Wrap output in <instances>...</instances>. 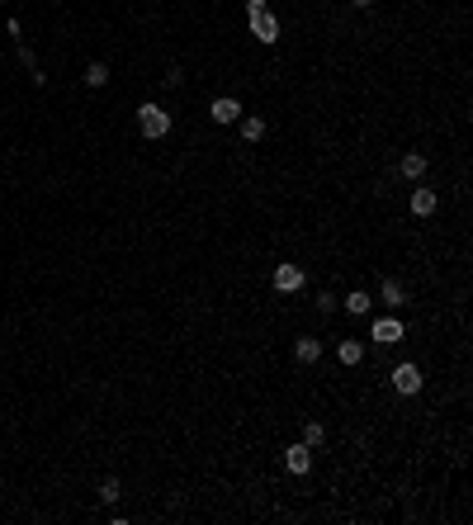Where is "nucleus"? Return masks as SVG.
I'll use <instances>...</instances> for the list:
<instances>
[{
    "mask_svg": "<svg viewBox=\"0 0 473 525\" xmlns=\"http://www.w3.org/2000/svg\"><path fill=\"white\" fill-rule=\"evenodd\" d=\"M284 469H289V473H308V469H313V449H308V445H289V449H284Z\"/></svg>",
    "mask_w": 473,
    "mask_h": 525,
    "instance_id": "nucleus-6",
    "label": "nucleus"
},
{
    "mask_svg": "<svg viewBox=\"0 0 473 525\" xmlns=\"http://www.w3.org/2000/svg\"><path fill=\"white\" fill-rule=\"evenodd\" d=\"M138 128H142V138H152V143H157V138L171 133V114L161 109V104H142V109H138Z\"/></svg>",
    "mask_w": 473,
    "mask_h": 525,
    "instance_id": "nucleus-2",
    "label": "nucleus"
},
{
    "mask_svg": "<svg viewBox=\"0 0 473 525\" xmlns=\"http://www.w3.org/2000/svg\"><path fill=\"white\" fill-rule=\"evenodd\" d=\"M241 138H246V143H261V138H265V119H241Z\"/></svg>",
    "mask_w": 473,
    "mask_h": 525,
    "instance_id": "nucleus-12",
    "label": "nucleus"
},
{
    "mask_svg": "<svg viewBox=\"0 0 473 525\" xmlns=\"http://www.w3.org/2000/svg\"><path fill=\"white\" fill-rule=\"evenodd\" d=\"M393 388L402 393V398L421 393V369H417V365H397V369H393Z\"/></svg>",
    "mask_w": 473,
    "mask_h": 525,
    "instance_id": "nucleus-3",
    "label": "nucleus"
},
{
    "mask_svg": "<svg viewBox=\"0 0 473 525\" xmlns=\"http://www.w3.org/2000/svg\"><path fill=\"white\" fill-rule=\"evenodd\" d=\"M402 332H407V327H402L397 318H378V322H374V332H369V336H374L378 346H393V341H402Z\"/></svg>",
    "mask_w": 473,
    "mask_h": 525,
    "instance_id": "nucleus-4",
    "label": "nucleus"
},
{
    "mask_svg": "<svg viewBox=\"0 0 473 525\" xmlns=\"http://www.w3.org/2000/svg\"><path fill=\"white\" fill-rule=\"evenodd\" d=\"M336 355H341V365H360V360H364V346H360V341H341V350H336Z\"/></svg>",
    "mask_w": 473,
    "mask_h": 525,
    "instance_id": "nucleus-13",
    "label": "nucleus"
},
{
    "mask_svg": "<svg viewBox=\"0 0 473 525\" xmlns=\"http://www.w3.org/2000/svg\"><path fill=\"white\" fill-rule=\"evenodd\" d=\"M355 5H360V10H369V5H374V0H355Z\"/></svg>",
    "mask_w": 473,
    "mask_h": 525,
    "instance_id": "nucleus-18",
    "label": "nucleus"
},
{
    "mask_svg": "<svg viewBox=\"0 0 473 525\" xmlns=\"http://www.w3.org/2000/svg\"><path fill=\"white\" fill-rule=\"evenodd\" d=\"M322 440H327V430L317 426V421H308V430H303V445H308V449H317Z\"/></svg>",
    "mask_w": 473,
    "mask_h": 525,
    "instance_id": "nucleus-16",
    "label": "nucleus"
},
{
    "mask_svg": "<svg viewBox=\"0 0 473 525\" xmlns=\"http://www.w3.org/2000/svg\"><path fill=\"white\" fill-rule=\"evenodd\" d=\"M104 80H109V66H104V62H90V66H85V85H90V90H100Z\"/></svg>",
    "mask_w": 473,
    "mask_h": 525,
    "instance_id": "nucleus-14",
    "label": "nucleus"
},
{
    "mask_svg": "<svg viewBox=\"0 0 473 525\" xmlns=\"http://www.w3.org/2000/svg\"><path fill=\"white\" fill-rule=\"evenodd\" d=\"M436 204H441V199H436V190H417V194H412V213H417V218H431V213H436Z\"/></svg>",
    "mask_w": 473,
    "mask_h": 525,
    "instance_id": "nucleus-11",
    "label": "nucleus"
},
{
    "mask_svg": "<svg viewBox=\"0 0 473 525\" xmlns=\"http://www.w3.org/2000/svg\"><path fill=\"white\" fill-rule=\"evenodd\" d=\"M378 298L388 303V308H402V303H407V284H402V279H383V284H378Z\"/></svg>",
    "mask_w": 473,
    "mask_h": 525,
    "instance_id": "nucleus-8",
    "label": "nucleus"
},
{
    "mask_svg": "<svg viewBox=\"0 0 473 525\" xmlns=\"http://www.w3.org/2000/svg\"><path fill=\"white\" fill-rule=\"evenodd\" d=\"M346 313H355V318H369V294H364V289H355V294L346 298Z\"/></svg>",
    "mask_w": 473,
    "mask_h": 525,
    "instance_id": "nucleus-15",
    "label": "nucleus"
},
{
    "mask_svg": "<svg viewBox=\"0 0 473 525\" xmlns=\"http://www.w3.org/2000/svg\"><path fill=\"white\" fill-rule=\"evenodd\" d=\"M294 360H299V365H317V360H322V341H317V336H299V341H294Z\"/></svg>",
    "mask_w": 473,
    "mask_h": 525,
    "instance_id": "nucleus-7",
    "label": "nucleus"
},
{
    "mask_svg": "<svg viewBox=\"0 0 473 525\" xmlns=\"http://www.w3.org/2000/svg\"><path fill=\"white\" fill-rule=\"evenodd\" d=\"M246 19H251V33L261 43H280V19L265 10V0H246Z\"/></svg>",
    "mask_w": 473,
    "mask_h": 525,
    "instance_id": "nucleus-1",
    "label": "nucleus"
},
{
    "mask_svg": "<svg viewBox=\"0 0 473 525\" xmlns=\"http://www.w3.org/2000/svg\"><path fill=\"white\" fill-rule=\"evenodd\" d=\"M213 119H218V123H236V119H241V104H236L232 95L213 99Z\"/></svg>",
    "mask_w": 473,
    "mask_h": 525,
    "instance_id": "nucleus-9",
    "label": "nucleus"
},
{
    "mask_svg": "<svg viewBox=\"0 0 473 525\" xmlns=\"http://www.w3.org/2000/svg\"><path fill=\"white\" fill-rule=\"evenodd\" d=\"M275 289H280V294H299V289H303V270H299V265H275Z\"/></svg>",
    "mask_w": 473,
    "mask_h": 525,
    "instance_id": "nucleus-5",
    "label": "nucleus"
},
{
    "mask_svg": "<svg viewBox=\"0 0 473 525\" xmlns=\"http://www.w3.org/2000/svg\"><path fill=\"white\" fill-rule=\"evenodd\" d=\"M397 171H402V180H421V175H426V157H421V152H407V157L397 161Z\"/></svg>",
    "mask_w": 473,
    "mask_h": 525,
    "instance_id": "nucleus-10",
    "label": "nucleus"
},
{
    "mask_svg": "<svg viewBox=\"0 0 473 525\" xmlns=\"http://www.w3.org/2000/svg\"><path fill=\"white\" fill-rule=\"evenodd\" d=\"M100 502H119V478H104V483H100Z\"/></svg>",
    "mask_w": 473,
    "mask_h": 525,
    "instance_id": "nucleus-17",
    "label": "nucleus"
}]
</instances>
